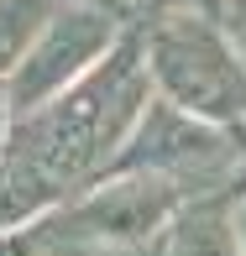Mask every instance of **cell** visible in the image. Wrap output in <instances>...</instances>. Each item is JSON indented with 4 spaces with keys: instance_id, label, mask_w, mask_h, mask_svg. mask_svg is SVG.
<instances>
[{
    "instance_id": "cell-1",
    "label": "cell",
    "mask_w": 246,
    "mask_h": 256,
    "mask_svg": "<svg viewBox=\"0 0 246 256\" xmlns=\"http://www.w3.org/2000/svg\"><path fill=\"white\" fill-rule=\"evenodd\" d=\"M147 74H157L162 100L189 120H246V63L209 21L168 10L152 21Z\"/></svg>"
},
{
    "instance_id": "cell-2",
    "label": "cell",
    "mask_w": 246,
    "mask_h": 256,
    "mask_svg": "<svg viewBox=\"0 0 246 256\" xmlns=\"http://www.w3.org/2000/svg\"><path fill=\"white\" fill-rule=\"evenodd\" d=\"M115 21L110 10H63V16H48L37 32V42L27 48V58L16 63V84H11V100H16V110H42L58 89H68L79 74H84L95 58L110 48L115 37Z\"/></svg>"
},
{
    "instance_id": "cell-3",
    "label": "cell",
    "mask_w": 246,
    "mask_h": 256,
    "mask_svg": "<svg viewBox=\"0 0 246 256\" xmlns=\"http://www.w3.org/2000/svg\"><path fill=\"white\" fill-rule=\"evenodd\" d=\"M183 209V188L157 172H131V178L105 183L84 204L63 214L68 240H105V246H142L152 230H162Z\"/></svg>"
},
{
    "instance_id": "cell-4",
    "label": "cell",
    "mask_w": 246,
    "mask_h": 256,
    "mask_svg": "<svg viewBox=\"0 0 246 256\" xmlns=\"http://www.w3.org/2000/svg\"><path fill=\"white\" fill-rule=\"evenodd\" d=\"M230 162V146L220 131H209V126L189 120V115H178L168 100H157L147 110L142 131L131 136V146H126L121 157H115V168L121 172H157V178H189V172H220Z\"/></svg>"
},
{
    "instance_id": "cell-5",
    "label": "cell",
    "mask_w": 246,
    "mask_h": 256,
    "mask_svg": "<svg viewBox=\"0 0 246 256\" xmlns=\"http://www.w3.org/2000/svg\"><path fill=\"white\" fill-rule=\"evenodd\" d=\"M168 256H241L225 194H209V199H194L189 209H178V225L168 236Z\"/></svg>"
},
{
    "instance_id": "cell-6",
    "label": "cell",
    "mask_w": 246,
    "mask_h": 256,
    "mask_svg": "<svg viewBox=\"0 0 246 256\" xmlns=\"http://www.w3.org/2000/svg\"><path fill=\"white\" fill-rule=\"evenodd\" d=\"M48 21V0H0V74L16 68Z\"/></svg>"
},
{
    "instance_id": "cell-7",
    "label": "cell",
    "mask_w": 246,
    "mask_h": 256,
    "mask_svg": "<svg viewBox=\"0 0 246 256\" xmlns=\"http://www.w3.org/2000/svg\"><path fill=\"white\" fill-rule=\"evenodd\" d=\"M48 256H152L147 246H105V240H58Z\"/></svg>"
},
{
    "instance_id": "cell-8",
    "label": "cell",
    "mask_w": 246,
    "mask_h": 256,
    "mask_svg": "<svg viewBox=\"0 0 246 256\" xmlns=\"http://www.w3.org/2000/svg\"><path fill=\"white\" fill-rule=\"evenodd\" d=\"M183 6H189V16H199V21H209V26H215L220 10H225V0H183Z\"/></svg>"
},
{
    "instance_id": "cell-9",
    "label": "cell",
    "mask_w": 246,
    "mask_h": 256,
    "mask_svg": "<svg viewBox=\"0 0 246 256\" xmlns=\"http://www.w3.org/2000/svg\"><path fill=\"white\" fill-rule=\"evenodd\" d=\"M27 251H32L27 236H0V256H27Z\"/></svg>"
},
{
    "instance_id": "cell-10",
    "label": "cell",
    "mask_w": 246,
    "mask_h": 256,
    "mask_svg": "<svg viewBox=\"0 0 246 256\" xmlns=\"http://www.w3.org/2000/svg\"><path fill=\"white\" fill-rule=\"evenodd\" d=\"M230 225H236V251L246 256V199H241V209L230 214Z\"/></svg>"
},
{
    "instance_id": "cell-11",
    "label": "cell",
    "mask_w": 246,
    "mask_h": 256,
    "mask_svg": "<svg viewBox=\"0 0 246 256\" xmlns=\"http://www.w3.org/2000/svg\"><path fill=\"white\" fill-rule=\"evenodd\" d=\"M115 6L121 0H89V10H110V16H115Z\"/></svg>"
},
{
    "instance_id": "cell-12",
    "label": "cell",
    "mask_w": 246,
    "mask_h": 256,
    "mask_svg": "<svg viewBox=\"0 0 246 256\" xmlns=\"http://www.w3.org/2000/svg\"><path fill=\"white\" fill-rule=\"evenodd\" d=\"M0 126H6V89H0Z\"/></svg>"
},
{
    "instance_id": "cell-13",
    "label": "cell",
    "mask_w": 246,
    "mask_h": 256,
    "mask_svg": "<svg viewBox=\"0 0 246 256\" xmlns=\"http://www.w3.org/2000/svg\"><path fill=\"white\" fill-rule=\"evenodd\" d=\"M230 6H236V10H241V21H246V0H230Z\"/></svg>"
},
{
    "instance_id": "cell-14",
    "label": "cell",
    "mask_w": 246,
    "mask_h": 256,
    "mask_svg": "<svg viewBox=\"0 0 246 256\" xmlns=\"http://www.w3.org/2000/svg\"><path fill=\"white\" fill-rule=\"evenodd\" d=\"M136 6H157V0H136Z\"/></svg>"
}]
</instances>
